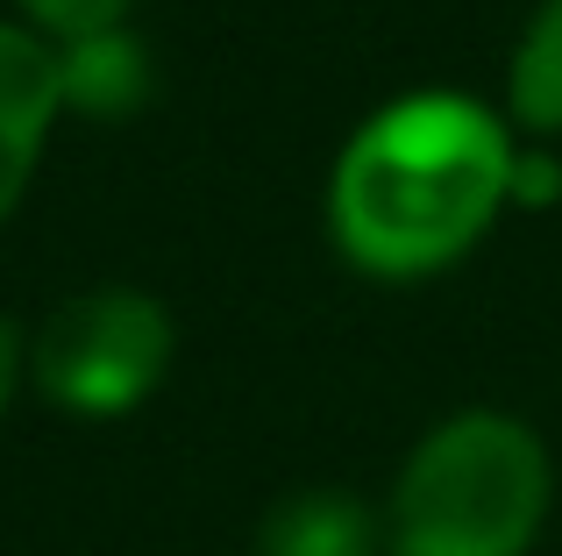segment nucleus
I'll use <instances>...</instances> for the list:
<instances>
[{
    "mask_svg": "<svg viewBox=\"0 0 562 556\" xmlns=\"http://www.w3.org/2000/svg\"><path fill=\"white\" fill-rule=\"evenodd\" d=\"M513 114L527 129H562V0L535 14L513 51Z\"/></svg>",
    "mask_w": 562,
    "mask_h": 556,
    "instance_id": "nucleus-7",
    "label": "nucleus"
},
{
    "mask_svg": "<svg viewBox=\"0 0 562 556\" xmlns=\"http://www.w3.org/2000/svg\"><path fill=\"white\" fill-rule=\"evenodd\" d=\"M513 193V143L477 100L413 93L384 108L342 151L328 186V229L349 265L420 278L463 257Z\"/></svg>",
    "mask_w": 562,
    "mask_h": 556,
    "instance_id": "nucleus-1",
    "label": "nucleus"
},
{
    "mask_svg": "<svg viewBox=\"0 0 562 556\" xmlns=\"http://www.w3.org/2000/svg\"><path fill=\"white\" fill-rule=\"evenodd\" d=\"M549 514V449L506 414H456L406 457L392 556H527Z\"/></svg>",
    "mask_w": 562,
    "mask_h": 556,
    "instance_id": "nucleus-2",
    "label": "nucleus"
},
{
    "mask_svg": "<svg viewBox=\"0 0 562 556\" xmlns=\"http://www.w3.org/2000/svg\"><path fill=\"white\" fill-rule=\"evenodd\" d=\"M14 364H22V349H14V329L0 321V414H8V392H14Z\"/></svg>",
    "mask_w": 562,
    "mask_h": 556,
    "instance_id": "nucleus-11",
    "label": "nucleus"
},
{
    "mask_svg": "<svg viewBox=\"0 0 562 556\" xmlns=\"http://www.w3.org/2000/svg\"><path fill=\"white\" fill-rule=\"evenodd\" d=\"M36 386L71 414H128L171 364V314L136 286H100L65 300L36 335Z\"/></svg>",
    "mask_w": 562,
    "mask_h": 556,
    "instance_id": "nucleus-3",
    "label": "nucleus"
},
{
    "mask_svg": "<svg viewBox=\"0 0 562 556\" xmlns=\"http://www.w3.org/2000/svg\"><path fill=\"white\" fill-rule=\"evenodd\" d=\"M29 165H36V136H22V129H8V122H0V214H8L14 200H22Z\"/></svg>",
    "mask_w": 562,
    "mask_h": 556,
    "instance_id": "nucleus-9",
    "label": "nucleus"
},
{
    "mask_svg": "<svg viewBox=\"0 0 562 556\" xmlns=\"http://www.w3.org/2000/svg\"><path fill=\"white\" fill-rule=\"evenodd\" d=\"M562 186V165L555 157H513V193L527 200V208H549Z\"/></svg>",
    "mask_w": 562,
    "mask_h": 556,
    "instance_id": "nucleus-10",
    "label": "nucleus"
},
{
    "mask_svg": "<svg viewBox=\"0 0 562 556\" xmlns=\"http://www.w3.org/2000/svg\"><path fill=\"white\" fill-rule=\"evenodd\" d=\"M257 556H378V521L349 492H292L263 514Z\"/></svg>",
    "mask_w": 562,
    "mask_h": 556,
    "instance_id": "nucleus-4",
    "label": "nucleus"
},
{
    "mask_svg": "<svg viewBox=\"0 0 562 556\" xmlns=\"http://www.w3.org/2000/svg\"><path fill=\"white\" fill-rule=\"evenodd\" d=\"M57 100H65V65L29 29H0V122L43 143Z\"/></svg>",
    "mask_w": 562,
    "mask_h": 556,
    "instance_id": "nucleus-6",
    "label": "nucleus"
},
{
    "mask_svg": "<svg viewBox=\"0 0 562 556\" xmlns=\"http://www.w3.org/2000/svg\"><path fill=\"white\" fill-rule=\"evenodd\" d=\"M57 65H65V100H79V108H93V114H122L150 93V57H143V43L128 36V29L79 36Z\"/></svg>",
    "mask_w": 562,
    "mask_h": 556,
    "instance_id": "nucleus-5",
    "label": "nucleus"
},
{
    "mask_svg": "<svg viewBox=\"0 0 562 556\" xmlns=\"http://www.w3.org/2000/svg\"><path fill=\"white\" fill-rule=\"evenodd\" d=\"M128 8H136V0H29V14H36L43 29H57L65 43L122 29V14H128Z\"/></svg>",
    "mask_w": 562,
    "mask_h": 556,
    "instance_id": "nucleus-8",
    "label": "nucleus"
}]
</instances>
